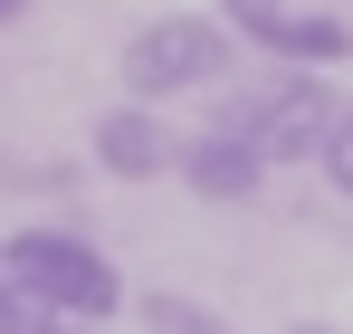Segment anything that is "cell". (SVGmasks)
Returning <instances> with one entry per match:
<instances>
[{"label": "cell", "instance_id": "obj_1", "mask_svg": "<svg viewBox=\"0 0 353 334\" xmlns=\"http://www.w3.org/2000/svg\"><path fill=\"white\" fill-rule=\"evenodd\" d=\"M0 277L19 296H39V306H58V315H77V325H96V315L124 306L115 258L86 229H19V239H0Z\"/></svg>", "mask_w": 353, "mask_h": 334}, {"label": "cell", "instance_id": "obj_2", "mask_svg": "<svg viewBox=\"0 0 353 334\" xmlns=\"http://www.w3.org/2000/svg\"><path fill=\"white\" fill-rule=\"evenodd\" d=\"M334 86H325V67H277L268 86H248V96H230L220 106V124H230L239 144L258 153V163H315V144H325V124H334Z\"/></svg>", "mask_w": 353, "mask_h": 334}, {"label": "cell", "instance_id": "obj_3", "mask_svg": "<svg viewBox=\"0 0 353 334\" xmlns=\"http://www.w3.org/2000/svg\"><path fill=\"white\" fill-rule=\"evenodd\" d=\"M230 77V19L210 10H181V19H143L124 39V96L134 106H163V96H201Z\"/></svg>", "mask_w": 353, "mask_h": 334}, {"label": "cell", "instance_id": "obj_4", "mask_svg": "<svg viewBox=\"0 0 353 334\" xmlns=\"http://www.w3.org/2000/svg\"><path fill=\"white\" fill-rule=\"evenodd\" d=\"M220 19H230V39L268 48L277 67H344V57H353V19H334V10H296V0H220Z\"/></svg>", "mask_w": 353, "mask_h": 334}, {"label": "cell", "instance_id": "obj_5", "mask_svg": "<svg viewBox=\"0 0 353 334\" xmlns=\"http://www.w3.org/2000/svg\"><path fill=\"white\" fill-rule=\"evenodd\" d=\"M172 134H163V115L153 106H134V96H124V106H105L96 115V172H115V181H153V172H172Z\"/></svg>", "mask_w": 353, "mask_h": 334}, {"label": "cell", "instance_id": "obj_6", "mask_svg": "<svg viewBox=\"0 0 353 334\" xmlns=\"http://www.w3.org/2000/svg\"><path fill=\"white\" fill-rule=\"evenodd\" d=\"M172 172L191 181V191H201V201H258V181H268V163H258V153L239 144L230 124H210V134H191V144L172 153Z\"/></svg>", "mask_w": 353, "mask_h": 334}, {"label": "cell", "instance_id": "obj_7", "mask_svg": "<svg viewBox=\"0 0 353 334\" xmlns=\"http://www.w3.org/2000/svg\"><path fill=\"white\" fill-rule=\"evenodd\" d=\"M134 315H143V334H230L210 306H201V296H143Z\"/></svg>", "mask_w": 353, "mask_h": 334}, {"label": "cell", "instance_id": "obj_8", "mask_svg": "<svg viewBox=\"0 0 353 334\" xmlns=\"http://www.w3.org/2000/svg\"><path fill=\"white\" fill-rule=\"evenodd\" d=\"M0 334H86V325L58 315V306H39V296H19V286L0 277Z\"/></svg>", "mask_w": 353, "mask_h": 334}, {"label": "cell", "instance_id": "obj_9", "mask_svg": "<svg viewBox=\"0 0 353 334\" xmlns=\"http://www.w3.org/2000/svg\"><path fill=\"white\" fill-rule=\"evenodd\" d=\"M315 163H325V181H334V201H353V96L334 106L325 144H315Z\"/></svg>", "mask_w": 353, "mask_h": 334}, {"label": "cell", "instance_id": "obj_10", "mask_svg": "<svg viewBox=\"0 0 353 334\" xmlns=\"http://www.w3.org/2000/svg\"><path fill=\"white\" fill-rule=\"evenodd\" d=\"M10 19H29V0H0V29H10Z\"/></svg>", "mask_w": 353, "mask_h": 334}, {"label": "cell", "instance_id": "obj_11", "mask_svg": "<svg viewBox=\"0 0 353 334\" xmlns=\"http://www.w3.org/2000/svg\"><path fill=\"white\" fill-rule=\"evenodd\" d=\"M296 334H344V325H296Z\"/></svg>", "mask_w": 353, "mask_h": 334}]
</instances>
